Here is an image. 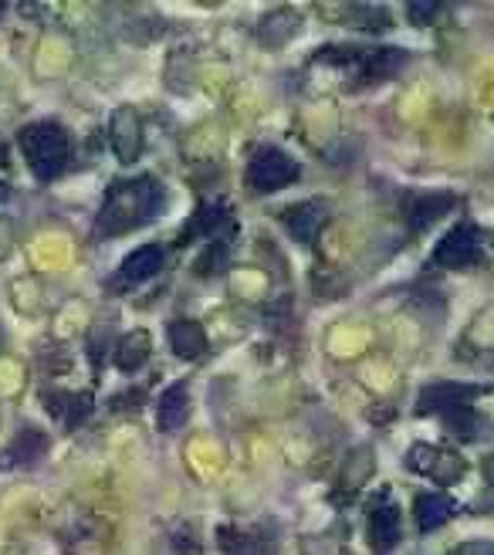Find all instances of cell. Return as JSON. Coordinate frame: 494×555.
<instances>
[{"instance_id": "18", "label": "cell", "mask_w": 494, "mask_h": 555, "mask_svg": "<svg viewBox=\"0 0 494 555\" xmlns=\"http://www.w3.org/2000/svg\"><path fill=\"white\" fill-rule=\"evenodd\" d=\"M433 14H437V4H430V0H424V4H410V21L414 24H427Z\"/></svg>"}, {"instance_id": "11", "label": "cell", "mask_w": 494, "mask_h": 555, "mask_svg": "<svg viewBox=\"0 0 494 555\" xmlns=\"http://www.w3.org/2000/svg\"><path fill=\"white\" fill-rule=\"evenodd\" d=\"M162 261H167V255H162L159 244H146L140 247V251H132L122 268H119V285L129 288V285H143L150 282V278H156L162 271Z\"/></svg>"}, {"instance_id": "13", "label": "cell", "mask_w": 494, "mask_h": 555, "mask_svg": "<svg viewBox=\"0 0 494 555\" xmlns=\"http://www.w3.org/2000/svg\"><path fill=\"white\" fill-rule=\"evenodd\" d=\"M190 416V393H186V383H173L167 393L159 397V406H156V424L159 430H180Z\"/></svg>"}, {"instance_id": "6", "label": "cell", "mask_w": 494, "mask_h": 555, "mask_svg": "<svg viewBox=\"0 0 494 555\" xmlns=\"http://www.w3.org/2000/svg\"><path fill=\"white\" fill-rule=\"evenodd\" d=\"M217 542H221L224 555H278L274 545V529L261 525V529H217Z\"/></svg>"}, {"instance_id": "2", "label": "cell", "mask_w": 494, "mask_h": 555, "mask_svg": "<svg viewBox=\"0 0 494 555\" xmlns=\"http://www.w3.org/2000/svg\"><path fill=\"white\" fill-rule=\"evenodd\" d=\"M21 153L31 166V173L38 180H54L65 173L68 166V153H72V143H68V132L58 126V122H31L24 126L21 135Z\"/></svg>"}, {"instance_id": "4", "label": "cell", "mask_w": 494, "mask_h": 555, "mask_svg": "<svg viewBox=\"0 0 494 555\" xmlns=\"http://www.w3.org/2000/svg\"><path fill=\"white\" fill-rule=\"evenodd\" d=\"M484 255V234L478 224H457L451 228L441 244H437V251H433V264H441V268H471L478 264Z\"/></svg>"}, {"instance_id": "17", "label": "cell", "mask_w": 494, "mask_h": 555, "mask_svg": "<svg viewBox=\"0 0 494 555\" xmlns=\"http://www.w3.org/2000/svg\"><path fill=\"white\" fill-rule=\"evenodd\" d=\"M150 359V332H129V336L119 339L116 346V366L132 373V370H140L143 363Z\"/></svg>"}, {"instance_id": "14", "label": "cell", "mask_w": 494, "mask_h": 555, "mask_svg": "<svg viewBox=\"0 0 494 555\" xmlns=\"http://www.w3.org/2000/svg\"><path fill=\"white\" fill-rule=\"evenodd\" d=\"M414 515H417V529L420 532H433L454 515V502L447 494L424 491V494H417V502H414Z\"/></svg>"}, {"instance_id": "10", "label": "cell", "mask_w": 494, "mask_h": 555, "mask_svg": "<svg viewBox=\"0 0 494 555\" xmlns=\"http://www.w3.org/2000/svg\"><path fill=\"white\" fill-rule=\"evenodd\" d=\"M113 150L122 163H135L143 153V126L132 108H119L113 116Z\"/></svg>"}, {"instance_id": "19", "label": "cell", "mask_w": 494, "mask_h": 555, "mask_svg": "<svg viewBox=\"0 0 494 555\" xmlns=\"http://www.w3.org/2000/svg\"><path fill=\"white\" fill-rule=\"evenodd\" d=\"M451 555H494L491 542H468V545H457Z\"/></svg>"}, {"instance_id": "15", "label": "cell", "mask_w": 494, "mask_h": 555, "mask_svg": "<svg viewBox=\"0 0 494 555\" xmlns=\"http://www.w3.org/2000/svg\"><path fill=\"white\" fill-rule=\"evenodd\" d=\"M451 207H454V197H447V193H420V197L410 204L406 220L414 231H427L433 220H441Z\"/></svg>"}, {"instance_id": "1", "label": "cell", "mask_w": 494, "mask_h": 555, "mask_svg": "<svg viewBox=\"0 0 494 555\" xmlns=\"http://www.w3.org/2000/svg\"><path fill=\"white\" fill-rule=\"evenodd\" d=\"M162 210H167V186L156 177H129L108 186L95 231L99 237H122L153 224Z\"/></svg>"}, {"instance_id": "8", "label": "cell", "mask_w": 494, "mask_h": 555, "mask_svg": "<svg viewBox=\"0 0 494 555\" xmlns=\"http://www.w3.org/2000/svg\"><path fill=\"white\" fill-rule=\"evenodd\" d=\"M478 390L474 386H460V383H430L420 390V400H417V413L427 416V413H457L468 406V400L474 397Z\"/></svg>"}, {"instance_id": "16", "label": "cell", "mask_w": 494, "mask_h": 555, "mask_svg": "<svg viewBox=\"0 0 494 555\" xmlns=\"http://www.w3.org/2000/svg\"><path fill=\"white\" fill-rule=\"evenodd\" d=\"M48 451V440H44V434L41 430H24L14 443H11V451L0 457V464L4 467H31V464H38V457Z\"/></svg>"}, {"instance_id": "21", "label": "cell", "mask_w": 494, "mask_h": 555, "mask_svg": "<svg viewBox=\"0 0 494 555\" xmlns=\"http://www.w3.org/2000/svg\"><path fill=\"white\" fill-rule=\"evenodd\" d=\"M0 343H4V328H0Z\"/></svg>"}, {"instance_id": "20", "label": "cell", "mask_w": 494, "mask_h": 555, "mask_svg": "<svg viewBox=\"0 0 494 555\" xmlns=\"http://www.w3.org/2000/svg\"><path fill=\"white\" fill-rule=\"evenodd\" d=\"M4 197H8V186H4V183H0V201H4Z\"/></svg>"}, {"instance_id": "9", "label": "cell", "mask_w": 494, "mask_h": 555, "mask_svg": "<svg viewBox=\"0 0 494 555\" xmlns=\"http://www.w3.org/2000/svg\"><path fill=\"white\" fill-rule=\"evenodd\" d=\"M282 220H285L288 234H291L298 244H315L318 231L325 228V220H328V207H325L322 201H301V204L288 207V210L282 214Z\"/></svg>"}, {"instance_id": "5", "label": "cell", "mask_w": 494, "mask_h": 555, "mask_svg": "<svg viewBox=\"0 0 494 555\" xmlns=\"http://www.w3.org/2000/svg\"><path fill=\"white\" fill-rule=\"evenodd\" d=\"M406 467L420 470V475H430L437 485H444V488H451L454 481L464 478V461L457 454L427 448V443H417V448L406 451Z\"/></svg>"}, {"instance_id": "12", "label": "cell", "mask_w": 494, "mask_h": 555, "mask_svg": "<svg viewBox=\"0 0 494 555\" xmlns=\"http://www.w3.org/2000/svg\"><path fill=\"white\" fill-rule=\"evenodd\" d=\"M167 343L180 359H200L207 352V336H204L200 322H190V319L167 325Z\"/></svg>"}, {"instance_id": "3", "label": "cell", "mask_w": 494, "mask_h": 555, "mask_svg": "<svg viewBox=\"0 0 494 555\" xmlns=\"http://www.w3.org/2000/svg\"><path fill=\"white\" fill-rule=\"evenodd\" d=\"M298 163L278 150V146H261L251 153V159H247V173H244V183L251 186L255 193H261V197H268V193L282 190V186H291L298 180Z\"/></svg>"}, {"instance_id": "7", "label": "cell", "mask_w": 494, "mask_h": 555, "mask_svg": "<svg viewBox=\"0 0 494 555\" xmlns=\"http://www.w3.org/2000/svg\"><path fill=\"white\" fill-rule=\"evenodd\" d=\"M369 542L379 555L393 552L400 542V508L387 494H379L369 505Z\"/></svg>"}]
</instances>
